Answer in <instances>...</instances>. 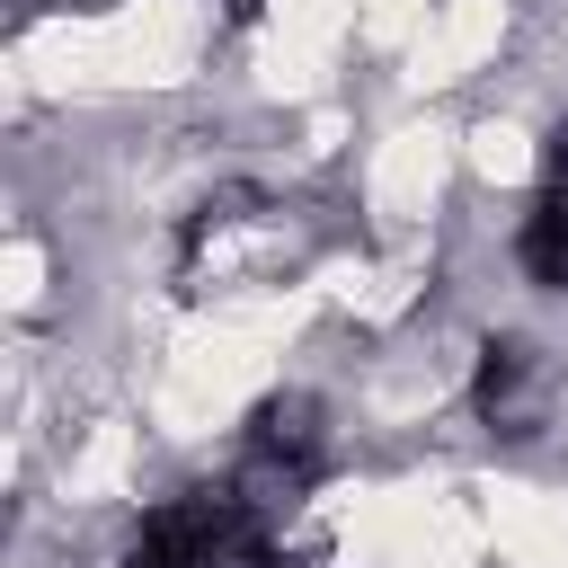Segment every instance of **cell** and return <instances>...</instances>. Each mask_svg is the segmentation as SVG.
<instances>
[{
    "instance_id": "6da1fadb",
    "label": "cell",
    "mask_w": 568,
    "mask_h": 568,
    "mask_svg": "<svg viewBox=\"0 0 568 568\" xmlns=\"http://www.w3.org/2000/svg\"><path fill=\"white\" fill-rule=\"evenodd\" d=\"M488 426H532L541 417V382H532V346L524 337H488L479 346V382H470Z\"/></svg>"
},
{
    "instance_id": "7a4b0ae2",
    "label": "cell",
    "mask_w": 568,
    "mask_h": 568,
    "mask_svg": "<svg viewBox=\"0 0 568 568\" xmlns=\"http://www.w3.org/2000/svg\"><path fill=\"white\" fill-rule=\"evenodd\" d=\"M515 257H524L532 284H559V293H568V178H550V186L532 195V213H524V231H515Z\"/></svg>"
}]
</instances>
